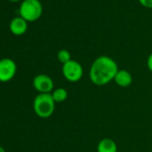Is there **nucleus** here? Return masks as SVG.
Segmentation results:
<instances>
[{"mask_svg":"<svg viewBox=\"0 0 152 152\" xmlns=\"http://www.w3.org/2000/svg\"><path fill=\"white\" fill-rule=\"evenodd\" d=\"M0 152H6V150H5V148L2 147V146H0Z\"/></svg>","mask_w":152,"mask_h":152,"instance_id":"nucleus-14","label":"nucleus"},{"mask_svg":"<svg viewBox=\"0 0 152 152\" xmlns=\"http://www.w3.org/2000/svg\"><path fill=\"white\" fill-rule=\"evenodd\" d=\"M33 87L39 93H51L54 90V82L47 74H39L33 79Z\"/></svg>","mask_w":152,"mask_h":152,"instance_id":"nucleus-6","label":"nucleus"},{"mask_svg":"<svg viewBox=\"0 0 152 152\" xmlns=\"http://www.w3.org/2000/svg\"><path fill=\"white\" fill-rule=\"evenodd\" d=\"M51 95L56 103H62L66 100L68 97V92L64 88H57L51 92Z\"/></svg>","mask_w":152,"mask_h":152,"instance_id":"nucleus-10","label":"nucleus"},{"mask_svg":"<svg viewBox=\"0 0 152 152\" xmlns=\"http://www.w3.org/2000/svg\"><path fill=\"white\" fill-rule=\"evenodd\" d=\"M118 70L117 64L113 58L107 56H99L91 66L90 80L97 86L106 85L114 81Z\"/></svg>","mask_w":152,"mask_h":152,"instance_id":"nucleus-1","label":"nucleus"},{"mask_svg":"<svg viewBox=\"0 0 152 152\" xmlns=\"http://www.w3.org/2000/svg\"><path fill=\"white\" fill-rule=\"evenodd\" d=\"M43 7L39 0H24L20 6V16L27 22L37 21L42 15Z\"/></svg>","mask_w":152,"mask_h":152,"instance_id":"nucleus-3","label":"nucleus"},{"mask_svg":"<svg viewBox=\"0 0 152 152\" xmlns=\"http://www.w3.org/2000/svg\"><path fill=\"white\" fill-rule=\"evenodd\" d=\"M62 73L64 77L70 83H77L79 82L83 75V68L82 64L75 61L71 60L68 63L63 64Z\"/></svg>","mask_w":152,"mask_h":152,"instance_id":"nucleus-4","label":"nucleus"},{"mask_svg":"<svg viewBox=\"0 0 152 152\" xmlns=\"http://www.w3.org/2000/svg\"><path fill=\"white\" fill-rule=\"evenodd\" d=\"M10 1H13V2H16V1H19V0H10Z\"/></svg>","mask_w":152,"mask_h":152,"instance_id":"nucleus-15","label":"nucleus"},{"mask_svg":"<svg viewBox=\"0 0 152 152\" xmlns=\"http://www.w3.org/2000/svg\"><path fill=\"white\" fill-rule=\"evenodd\" d=\"M28 22L25 21L23 17L18 16V17H15L9 25V29L11 31V32L15 35L20 36L23 35L26 32L27 29H28Z\"/></svg>","mask_w":152,"mask_h":152,"instance_id":"nucleus-7","label":"nucleus"},{"mask_svg":"<svg viewBox=\"0 0 152 152\" xmlns=\"http://www.w3.org/2000/svg\"><path fill=\"white\" fill-rule=\"evenodd\" d=\"M114 82L122 88L129 87L132 83V76L131 72L127 70H118L116 72Z\"/></svg>","mask_w":152,"mask_h":152,"instance_id":"nucleus-8","label":"nucleus"},{"mask_svg":"<svg viewBox=\"0 0 152 152\" xmlns=\"http://www.w3.org/2000/svg\"><path fill=\"white\" fill-rule=\"evenodd\" d=\"M17 66L14 60L2 58L0 60V82L7 83L13 80L16 73Z\"/></svg>","mask_w":152,"mask_h":152,"instance_id":"nucleus-5","label":"nucleus"},{"mask_svg":"<svg viewBox=\"0 0 152 152\" xmlns=\"http://www.w3.org/2000/svg\"><path fill=\"white\" fill-rule=\"evenodd\" d=\"M57 59L62 64H66V63H68L69 61L72 60L71 54L66 49H61L57 53Z\"/></svg>","mask_w":152,"mask_h":152,"instance_id":"nucleus-11","label":"nucleus"},{"mask_svg":"<svg viewBox=\"0 0 152 152\" xmlns=\"http://www.w3.org/2000/svg\"><path fill=\"white\" fill-rule=\"evenodd\" d=\"M98 152H117V145L112 140L105 138L101 140L97 147Z\"/></svg>","mask_w":152,"mask_h":152,"instance_id":"nucleus-9","label":"nucleus"},{"mask_svg":"<svg viewBox=\"0 0 152 152\" xmlns=\"http://www.w3.org/2000/svg\"><path fill=\"white\" fill-rule=\"evenodd\" d=\"M140 3L147 7V8H152V0H139Z\"/></svg>","mask_w":152,"mask_h":152,"instance_id":"nucleus-12","label":"nucleus"},{"mask_svg":"<svg viewBox=\"0 0 152 152\" xmlns=\"http://www.w3.org/2000/svg\"><path fill=\"white\" fill-rule=\"evenodd\" d=\"M147 65H148V70L152 72V53L148 56V60H147Z\"/></svg>","mask_w":152,"mask_h":152,"instance_id":"nucleus-13","label":"nucleus"},{"mask_svg":"<svg viewBox=\"0 0 152 152\" xmlns=\"http://www.w3.org/2000/svg\"><path fill=\"white\" fill-rule=\"evenodd\" d=\"M56 102L51 93H39L33 101V110L40 118L50 117L55 111Z\"/></svg>","mask_w":152,"mask_h":152,"instance_id":"nucleus-2","label":"nucleus"}]
</instances>
